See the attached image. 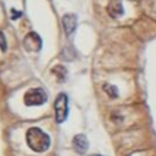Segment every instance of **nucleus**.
I'll return each mask as SVG.
<instances>
[{"label": "nucleus", "instance_id": "nucleus-4", "mask_svg": "<svg viewBox=\"0 0 156 156\" xmlns=\"http://www.w3.org/2000/svg\"><path fill=\"white\" fill-rule=\"evenodd\" d=\"M41 45H43V40L40 38V35L35 32H30L28 33L26 37H24V40H23V46L27 51H34V52H38L40 51L41 49Z\"/></svg>", "mask_w": 156, "mask_h": 156}, {"label": "nucleus", "instance_id": "nucleus-5", "mask_svg": "<svg viewBox=\"0 0 156 156\" xmlns=\"http://www.w3.org/2000/svg\"><path fill=\"white\" fill-rule=\"evenodd\" d=\"M62 24L67 35H71L77 28V16L74 13H66L62 17Z\"/></svg>", "mask_w": 156, "mask_h": 156}, {"label": "nucleus", "instance_id": "nucleus-9", "mask_svg": "<svg viewBox=\"0 0 156 156\" xmlns=\"http://www.w3.org/2000/svg\"><path fill=\"white\" fill-rule=\"evenodd\" d=\"M104 90L112 98V99H115V98H117L118 96V91H117V88L116 87H113V85H110V84H104Z\"/></svg>", "mask_w": 156, "mask_h": 156}, {"label": "nucleus", "instance_id": "nucleus-3", "mask_svg": "<svg viewBox=\"0 0 156 156\" xmlns=\"http://www.w3.org/2000/svg\"><path fill=\"white\" fill-rule=\"evenodd\" d=\"M48 96L46 93L41 89V88H33L29 89L26 94H24V104L27 106H38V105H43L46 101Z\"/></svg>", "mask_w": 156, "mask_h": 156}, {"label": "nucleus", "instance_id": "nucleus-11", "mask_svg": "<svg viewBox=\"0 0 156 156\" xmlns=\"http://www.w3.org/2000/svg\"><path fill=\"white\" fill-rule=\"evenodd\" d=\"M22 16V12L21 11H17L16 9H11V20H17V18H20Z\"/></svg>", "mask_w": 156, "mask_h": 156}, {"label": "nucleus", "instance_id": "nucleus-12", "mask_svg": "<svg viewBox=\"0 0 156 156\" xmlns=\"http://www.w3.org/2000/svg\"><path fill=\"white\" fill-rule=\"evenodd\" d=\"M93 156H100V155H93Z\"/></svg>", "mask_w": 156, "mask_h": 156}, {"label": "nucleus", "instance_id": "nucleus-10", "mask_svg": "<svg viewBox=\"0 0 156 156\" xmlns=\"http://www.w3.org/2000/svg\"><path fill=\"white\" fill-rule=\"evenodd\" d=\"M7 48V44H6V39H5V35L2 32H0V49L2 51H5Z\"/></svg>", "mask_w": 156, "mask_h": 156}, {"label": "nucleus", "instance_id": "nucleus-2", "mask_svg": "<svg viewBox=\"0 0 156 156\" xmlns=\"http://www.w3.org/2000/svg\"><path fill=\"white\" fill-rule=\"evenodd\" d=\"M55 108V117L57 123H62L68 115V98L65 93H60L54 104Z\"/></svg>", "mask_w": 156, "mask_h": 156}, {"label": "nucleus", "instance_id": "nucleus-7", "mask_svg": "<svg viewBox=\"0 0 156 156\" xmlns=\"http://www.w3.org/2000/svg\"><path fill=\"white\" fill-rule=\"evenodd\" d=\"M72 144H73L74 150H76L78 154H84V152L87 151V149H88V145H89V143H88L85 135H83V134L76 135V136L73 138Z\"/></svg>", "mask_w": 156, "mask_h": 156}, {"label": "nucleus", "instance_id": "nucleus-1", "mask_svg": "<svg viewBox=\"0 0 156 156\" xmlns=\"http://www.w3.org/2000/svg\"><path fill=\"white\" fill-rule=\"evenodd\" d=\"M26 139H27V144L28 146L35 151V152H43L46 151L50 146V138L46 133H44L40 128L33 127L29 128L27 130L26 134Z\"/></svg>", "mask_w": 156, "mask_h": 156}, {"label": "nucleus", "instance_id": "nucleus-8", "mask_svg": "<svg viewBox=\"0 0 156 156\" xmlns=\"http://www.w3.org/2000/svg\"><path fill=\"white\" fill-rule=\"evenodd\" d=\"M52 73L56 74L57 80H60V82L65 80V77H66V69H65L63 66H55V67L52 68Z\"/></svg>", "mask_w": 156, "mask_h": 156}, {"label": "nucleus", "instance_id": "nucleus-6", "mask_svg": "<svg viewBox=\"0 0 156 156\" xmlns=\"http://www.w3.org/2000/svg\"><path fill=\"white\" fill-rule=\"evenodd\" d=\"M107 12L112 18H118L123 15V5L121 0H110L107 5Z\"/></svg>", "mask_w": 156, "mask_h": 156}]
</instances>
